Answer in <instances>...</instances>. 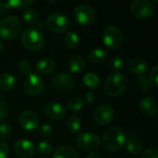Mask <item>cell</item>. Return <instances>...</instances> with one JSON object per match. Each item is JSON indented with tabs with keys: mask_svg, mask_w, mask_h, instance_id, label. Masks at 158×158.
Here are the masks:
<instances>
[{
	"mask_svg": "<svg viewBox=\"0 0 158 158\" xmlns=\"http://www.w3.org/2000/svg\"><path fill=\"white\" fill-rule=\"evenodd\" d=\"M8 9H9V6H8L7 2L0 1V16H3V15L6 14Z\"/></svg>",
	"mask_w": 158,
	"mask_h": 158,
	"instance_id": "cell-40",
	"label": "cell"
},
{
	"mask_svg": "<svg viewBox=\"0 0 158 158\" xmlns=\"http://www.w3.org/2000/svg\"><path fill=\"white\" fill-rule=\"evenodd\" d=\"M75 19L83 26L91 25L95 19V12L94 8L86 4H81L76 6L74 10Z\"/></svg>",
	"mask_w": 158,
	"mask_h": 158,
	"instance_id": "cell-11",
	"label": "cell"
},
{
	"mask_svg": "<svg viewBox=\"0 0 158 158\" xmlns=\"http://www.w3.org/2000/svg\"><path fill=\"white\" fill-rule=\"evenodd\" d=\"M23 86L25 93L29 96L38 97L44 93V81L40 75L36 73H31L26 76Z\"/></svg>",
	"mask_w": 158,
	"mask_h": 158,
	"instance_id": "cell-5",
	"label": "cell"
},
{
	"mask_svg": "<svg viewBox=\"0 0 158 158\" xmlns=\"http://www.w3.org/2000/svg\"><path fill=\"white\" fill-rule=\"evenodd\" d=\"M85 65H86L85 59L81 56L77 55L72 56L71 59L69 60V68L72 73H80L84 69Z\"/></svg>",
	"mask_w": 158,
	"mask_h": 158,
	"instance_id": "cell-22",
	"label": "cell"
},
{
	"mask_svg": "<svg viewBox=\"0 0 158 158\" xmlns=\"http://www.w3.org/2000/svg\"><path fill=\"white\" fill-rule=\"evenodd\" d=\"M8 153H9L8 145L4 142H0V158H7Z\"/></svg>",
	"mask_w": 158,
	"mask_h": 158,
	"instance_id": "cell-39",
	"label": "cell"
},
{
	"mask_svg": "<svg viewBox=\"0 0 158 158\" xmlns=\"http://www.w3.org/2000/svg\"><path fill=\"white\" fill-rule=\"evenodd\" d=\"M44 114L49 119L59 120V119H62L66 116L67 109L63 105H61L59 103L50 102V103H48V104H46L44 106Z\"/></svg>",
	"mask_w": 158,
	"mask_h": 158,
	"instance_id": "cell-13",
	"label": "cell"
},
{
	"mask_svg": "<svg viewBox=\"0 0 158 158\" xmlns=\"http://www.w3.org/2000/svg\"><path fill=\"white\" fill-rule=\"evenodd\" d=\"M33 3H34L33 0H9L7 2L9 7H13V8H16V9L28 8Z\"/></svg>",
	"mask_w": 158,
	"mask_h": 158,
	"instance_id": "cell-30",
	"label": "cell"
},
{
	"mask_svg": "<svg viewBox=\"0 0 158 158\" xmlns=\"http://www.w3.org/2000/svg\"><path fill=\"white\" fill-rule=\"evenodd\" d=\"M64 42L67 47L70 48V49H74L79 45L80 43V37L79 35L74 32V31H69L65 38H64Z\"/></svg>",
	"mask_w": 158,
	"mask_h": 158,
	"instance_id": "cell-25",
	"label": "cell"
},
{
	"mask_svg": "<svg viewBox=\"0 0 158 158\" xmlns=\"http://www.w3.org/2000/svg\"><path fill=\"white\" fill-rule=\"evenodd\" d=\"M19 70L21 74L28 76L31 73V65L28 60H21L19 63Z\"/></svg>",
	"mask_w": 158,
	"mask_h": 158,
	"instance_id": "cell-34",
	"label": "cell"
},
{
	"mask_svg": "<svg viewBox=\"0 0 158 158\" xmlns=\"http://www.w3.org/2000/svg\"><path fill=\"white\" fill-rule=\"evenodd\" d=\"M35 149H37L38 153L41 155H49L53 151V145L49 142L43 141L38 143V145Z\"/></svg>",
	"mask_w": 158,
	"mask_h": 158,
	"instance_id": "cell-31",
	"label": "cell"
},
{
	"mask_svg": "<svg viewBox=\"0 0 158 158\" xmlns=\"http://www.w3.org/2000/svg\"><path fill=\"white\" fill-rule=\"evenodd\" d=\"M115 117V110L108 105L100 106L94 112V120L100 126H106L112 122Z\"/></svg>",
	"mask_w": 158,
	"mask_h": 158,
	"instance_id": "cell-12",
	"label": "cell"
},
{
	"mask_svg": "<svg viewBox=\"0 0 158 158\" xmlns=\"http://www.w3.org/2000/svg\"><path fill=\"white\" fill-rule=\"evenodd\" d=\"M102 142L104 148L107 152H118L124 146L126 135L120 128L110 127L105 131Z\"/></svg>",
	"mask_w": 158,
	"mask_h": 158,
	"instance_id": "cell-1",
	"label": "cell"
},
{
	"mask_svg": "<svg viewBox=\"0 0 158 158\" xmlns=\"http://www.w3.org/2000/svg\"><path fill=\"white\" fill-rule=\"evenodd\" d=\"M20 41L25 49L35 52L44 47L45 37L41 30L37 28H28L22 32Z\"/></svg>",
	"mask_w": 158,
	"mask_h": 158,
	"instance_id": "cell-2",
	"label": "cell"
},
{
	"mask_svg": "<svg viewBox=\"0 0 158 158\" xmlns=\"http://www.w3.org/2000/svg\"><path fill=\"white\" fill-rule=\"evenodd\" d=\"M139 107L143 115H144L145 117H153L156 114L157 103L153 97L145 96L141 100Z\"/></svg>",
	"mask_w": 158,
	"mask_h": 158,
	"instance_id": "cell-16",
	"label": "cell"
},
{
	"mask_svg": "<svg viewBox=\"0 0 158 158\" xmlns=\"http://www.w3.org/2000/svg\"><path fill=\"white\" fill-rule=\"evenodd\" d=\"M4 49H5V46H4V44H3V42L0 40V54L4 51Z\"/></svg>",
	"mask_w": 158,
	"mask_h": 158,
	"instance_id": "cell-43",
	"label": "cell"
},
{
	"mask_svg": "<svg viewBox=\"0 0 158 158\" xmlns=\"http://www.w3.org/2000/svg\"><path fill=\"white\" fill-rule=\"evenodd\" d=\"M138 81H139V88H140L141 92H143V93H148L154 87L153 82L150 81V79L148 77H146V75L139 76Z\"/></svg>",
	"mask_w": 158,
	"mask_h": 158,
	"instance_id": "cell-29",
	"label": "cell"
},
{
	"mask_svg": "<svg viewBox=\"0 0 158 158\" xmlns=\"http://www.w3.org/2000/svg\"><path fill=\"white\" fill-rule=\"evenodd\" d=\"M39 132H40L41 136L48 138V137H51L53 135L54 130L49 124H44L39 128Z\"/></svg>",
	"mask_w": 158,
	"mask_h": 158,
	"instance_id": "cell-35",
	"label": "cell"
},
{
	"mask_svg": "<svg viewBox=\"0 0 158 158\" xmlns=\"http://www.w3.org/2000/svg\"><path fill=\"white\" fill-rule=\"evenodd\" d=\"M103 42L109 49H118L123 43V34L116 26H108L103 32Z\"/></svg>",
	"mask_w": 158,
	"mask_h": 158,
	"instance_id": "cell-9",
	"label": "cell"
},
{
	"mask_svg": "<svg viewBox=\"0 0 158 158\" xmlns=\"http://www.w3.org/2000/svg\"><path fill=\"white\" fill-rule=\"evenodd\" d=\"M94 100V94L92 91H89L84 97V101L86 104H92Z\"/></svg>",
	"mask_w": 158,
	"mask_h": 158,
	"instance_id": "cell-41",
	"label": "cell"
},
{
	"mask_svg": "<svg viewBox=\"0 0 158 158\" xmlns=\"http://www.w3.org/2000/svg\"><path fill=\"white\" fill-rule=\"evenodd\" d=\"M56 68V63L51 58H42L36 64V70L38 73L46 75L54 71Z\"/></svg>",
	"mask_w": 158,
	"mask_h": 158,
	"instance_id": "cell-19",
	"label": "cell"
},
{
	"mask_svg": "<svg viewBox=\"0 0 158 158\" xmlns=\"http://www.w3.org/2000/svg\"><path fill=\"white\" fill-rule=\"evenodd\" d=\"M124 145L126 147L127 152H129L132 156L139 155L142 152V149H143L142 142L138 138H136L134 136H131L128 139H126V142H125Z\"/></svg>",
	"mask_w": 158,
	"mask_h": 158,
	"instance_id": "cell-20",
	"label": "cell"
},
{
	"mask_svg": "<svg viewBox=\"0 0 158 158\" xmlns=\"http://www.w3.org/2000/svg\"><path fill=\"white\" fill-rule=\"evenodd\" d=\"M53 158H80L77 151L69 145H62L56 148Z\"/></svg>",
	"mask_w": 158,
	"mask_h": 158,
	"instance_id": "cell-21",
	"label": "cell"
},
{
	"mask_svg": "<svg viewBox=\"0 0 158 158\" xmlns=\"http://www.w3.org/2000/svg\"><path fill=\"white\" fill-rule=\"evenodd\" d=\"M14 151L20 158H31L35 153L34 144L27 139H19L14 144Z\"/></svg>",
	"mask_w": 158,
	"mask_h": 158,
	"instance_id": "cell-14",
	"label": "cell"
},
{
	"mask_svg": "<svg viewBox=\"0 0 158 158\" xmlns=\"http://www.w3.org/2000/svg\"><path fill=\"white\" fill-rule=\"evenodd\" d=\"M83 83L89 89L94 90V89H95L96 87L99 86V84H100V78L95 73L89 72V73L84 75V77H83Z\"/></svg>",
	"mask_w": 158,
	"mask_h": 158,
	"instance_id": "cell-24",
	"label": "cell"
},
{
	"mask_svg": "<svg viewBox=\"0 0 158 158\" xmlns=\"http://www.w3.org/2000/svg\"><path fill=\"white\" fill-rule=\"evenodd\" d=\"M39 158H44V157H39Z\"/></svg>",
	"mask_w": 158,
	"mask_h": 158,
	"instance_id": "cell-45",
	"label": "cell"
},
{
	"mask_svg": "<svg viewBox=\"0 0 158 158\" xmlns=\"http://www.w3.org/2000/svg\"><path fill=\"white\" fill-rule=\"evenodd\" d=\"M20 20L17 16H7L0 20V37L4 40L14 39L20 30Z\"/></svg>",
	"mask_w": 158,
	"mask_h": 158,
	"instance_id": "cell-4",
	"label": "cell"
},
{
	"mask_svg": "<svg viewBox=\"0 0 158 158\" xmlns=\"http://www.w3.org/2000/svg\"><path fill=\"white\" fill-rule=\"evenodd\" d=\"M44 23H45V22H44V20H40V21H39V23H38V27H39L40 29H41V28H43V27H44Z\"/></svg>",
	"mask_w": 158,
	"mask_h": 158,
	"instance_id": "cell-44",
	"label": "cell"
},
{
	"mask_svg": "<svg viewBox=\"0 0 158 158\" xmlns=\"http://www.w3.org/2000/svg\"><path fill=\"white\" fill-rule=\"evenodd\" d=\"M83 105H84V102L81 97L74 96L71 99H69V101L68 103V108L71 112H78L82 109Z\"/></svg>",
	"mask_w": 158,
	"mask_h": 158,
	"instance_id": "cell-28",
	"label": "cell"
},
{
	"mask_svg": "<svg viewBox=\"0 0 158 158\" xmlns=\"http://www.w3.org/2000/svg\"><path fill=\"white\" fill-rule=\"evenodd\" d=\"M141 158H158V151L156 147H151L146 149Z\"/></svg>",
	"mask_w": 158,
	"mask_h": 158,
	"instance_id": "cell-37",
	"label": "cell"
},
{
	"mask_svg": "<svg viewBox=\"0 0 158 158\" xmlns=\"http://www.w3.org/2000/svg\"><path fill=\"white\" fill-rule=\"evenodd\" d=\"M22 17H23V19L25 20V22L29 25H33V24L37 23V21H38L37 11L31 7H28L24 10Z\"/></svg>",
	"mask_w": 158,
	"mask_h": 158,
	"instance_id": "cell-27",
	"label": "cell"
},
{
	"mask_svg": "<svg viewBox=\"0 0 158 158\" xmlns=\"http://www.w3.org/2000/svg\"><path fill=\"white\" fill-rule=\"evenodd\" d=\"M149 79H150V81L153 82V84L157 85L158 84V65L157 64H156V65L152 68V69H151V71H150V74H149Z\"/></svg>",
	"mask_w": 158,
	"mask_h": 158,
	"instance_id": "cell-38",
	"label": "cell"
},
{
	"mask_svg": "<svg viewBox=\"0 0 158 158\" xmlns=\"http://www.w3.org/2000/svg\"><path fill=\"white\" fill-rule=\"evenodd\" d=\"M107 57V53L102 48H95L89 54V59L94 64H100L104 62Z\"/></svg>",
	"mask_w": 158,
	"mask_h": 158,
	"instance_id": "cell-23",
	"label": "cell"
},
{
	"mask_svg": "<svg viewBox=\"0 0 158 158\" xmlns=\"http://www.w3.org/2000/svg\"><path fill=\"white\" fill-rule=\"evenodd\" d=\"M129 81L128 79L119 72H115L110 74L105 83H104V90L109 96L117 97L122 94L128 88Z\"/></svg>",
	"mask_w": 158,
	"mask_h": 158,
	"instance_id": "cell-3",
	"label": "cell"
},
{
	"mask_svg": "<svg viewBox=\"0 0 158 158\" xmlns=\"http://www.w3.org/2000/svg\"><path fill=\"white\" fill-rule=\"evenodd\" d=\"M77 144L83 151H94L100 147L101 139L94 132H81L77 136Z\"/></svg>",
	"mask_w": 158,
	"mask_h": 158,
	"instance_id": "cell-10",
	"label": "cell"
},
{
	"mask_svg": "<svg viewBox=\"0 0 158 158\" xmlns=\"http://www.w3.org/2000/svg\"><path fill=\"white\" fill-rule=\"evenodd\" d=\"M67 126L68 129L70 132L72 133H77L81 126V119L78 116L76 115H71L69 117V118L67 119Z\"/></svg>",
	"mask_w": 158,
	"mask_h": 158,
	"instance_id": "cell-26",
	"label": "cell"
},
{
	"mask_svg": "<svg viewBox=\"0 0 158 158\" xmlns=\"http://www.w3.org/2000/svg\"><path fill=\"white\" fill-rule=\"evenodd\" d=\"M52 86L59 93L70 92L75 84V80L69 72H59L52 77Z\"/></svg>",
	"mask_w": 158,
	"mask_h": 158,
	"instance_id": "cell-8",
	"label": "cell"
},
{
	"mask_svg": "<svg viewBox=\"0 0 158 158\" xmlns=\"http://www.w3.org/2000/svg\"><path fill=\"white\" fill-rule=\"evenodd\" d=\"M86 158H103L98 153H94V152H92L91 154H89Z\"/></svg>",
	"mask_w": 158,
	"mask_h": 158,
	"instance_id": "cell-42",
	"label": "cell"
},
{
	"mask_svg": "<svg viewBox=\"0 0 158 158\" xmlns=\"http://www.w3.org/2000/svg\"><path fill=\"white\" fill-rule=\"evenodd\" d=\"M19 122L24 130L29 131H34L39 127V118L31 110H25L21 112L19 117Z\"/></svg>",
	"mask_w": 158,
	"mask_h": 158,
	"instance_id": "cell-15",
	"label": "cell"
},
{
	"mask_svg": "<svg viewBox=\"0 0 158 158\" xmlns=\"http://www.w3.org/2000/svg\"><path fill=\"white\" fill-rule=\"evenodd\" d=\"M156 7L151 1L148 0H136L131 5V14L141 19H145L152 17L155 13Z\"/></svg>",
	"mask_w": 158,
	"mask_h": 158,
	"instance_id": "cell-7",
	"label": "cell"
},
{
	"mask_svg": "<svg viewBox=\"0 0 158 158\" xmlns=\"http://www.w3.org/2000/svg\"><path fill=\"white\" fill-rule=\"evenodd\" d=\"M45 24L50 31L54 33H63L69 30L70 21L64 14L54 12L47 17Z\"/></svg>",
	"mask_w": 158,
	"mask_h": 158,
	"instance_id": "cell-6",
	"label": "cell"
},
{
	"mask_svg": "<svg viewBox=\"0 0 158 158\" xmlns=\"http://www.w3.org/2000/svg\"><path fill=\"white\" fill-rule=\"evenodd\" d=\"M128 69L133 74H136L138 76H142V75H145V73L148 69V65L143 58L134 57L129 61Z\"/></svg>",
	"mask_w": 158,
	"mask_h": 158,
	"instance_id": "cell-17",
	"label": "cell"
},
{
	"mask_svg": "<svg viewBox=\"0 0 158 158\" xmlns=\"http://www.w3.org/2000/svg\"><path fill=\"white\" fill-rule=\"evenodd\" d=\"M123 67H124V61L121 56H115L112 57V59L110 61V68L112 70L118 72V71L121 70L123 69Z\"/></svg>",
	"mask_w": 158,
	"mask_h": 158,
	"instance_id": "cell-32",
	"label": "cell"
},
{
	"mask_svg": "<svg viewBox=\"0 0 158 158\" xmlns=\"http://www.w3.org/2000/svg\"><path fill=\"white\" fill-rule=\"evenodd\" d=\"M11 135V127L6 123L3 122L0 124V140H6Z\"/></svg>",
	"mask_w": 158,
	"mask_h": 158,
	"instance_id": "cell-33",
	"label": "cell"
},
{
	"mask_svg": "<svg viewBox=\"0 0 158 158\" xmlns=\"http://www.w3.org/2000/svg\"><path fill=\"white\" fill-rule=\"evenodd\" d=\"M7 116V106L5 98L0 94V121Z\"/></svg>",
	"mask_w": 158,
	"mask_h": 158,
	"instance_id": "cell-36",
	"label": "cell"
},
{
	"mask_svg": "<svg viewBox=\"0 0 158 158\" xmlns=\"http://www.w3.org/2000/svg\"><path fill=\"white\" fill-rule=\"evenodd\" d=\"M16 85V79L10 73H1L0 74V91L7 93L14 89Z\"/></svg>",
	"mask_w": 158,
	"mask_h": 158,
	"instance_id": "cell-18",
	"label": "cell"
}]
</instances>
